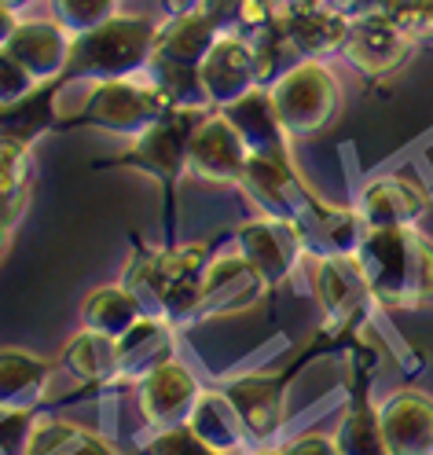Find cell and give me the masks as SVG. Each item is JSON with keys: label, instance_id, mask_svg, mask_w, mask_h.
<instances>
[{"label": "cell", "instance_id": "cell-1", "mask_svg": "<svg viewBox=\"0 0 433 455\" xmlns=\"http://www.w3.org/2000/svg\"><path fill=\"white\" fill-rule=\"evenodd\" d=\"M353 258L371 298L389 308L433 305V239L422 228H367Z\"/></svg>", "mask_w": 433, "mask_h": 455}, {"label": "cell", "instance_id": "cell-2", "mask_svg": "<svg viewBox=\"0 0 433 455\" xmlns=\"http://www.w3.org/2000/svg\"><path fill=\"white\" fill-rule=\"evenodd\" d=\"M213 253L206 246H177L143 253L132 261L125 287L140 301L143 316H155L165 323H195L198 312V283Z\"/></svg>", "mask_w": 433, "mask_h": 455}, {"label": "cell", "instance_id": "cell-3", "mask_svg": "<svg viewBox=\"0 0 433 455\" xmlns=\"http://www.w3.org/2000/svg\"><path fill=\"white\" fill-rule=\"evenodd\" d=\"M158 26L140 15H110L107 22L70 37L63 81H122L148 70Z\"/></svg>", "mask_w": 433, "mask_h": 455}, {"label": "cell", "instance_id": "cell-4", "mask_svg": "<svg viewBox=\"0 0 433 455\" xmlns=\"http://www.w3.org/2000/svg\"><path fill=\"white\" fill-rule=\"evenodd\" d=\"M269 92H272L283 129L291 136H309V132L327 129L341 107L338 77L320 60L294 63L276 84H269Z\"/></svg>", "mask_w": 433, "mask_h": 455}, {"label": "cell", "instance_id": "cell-5", "mask_svg": "<svg viewBox=\"0 0 433 455\" xmlns=\"http://www.w3.org/2000/svg\"><path fill=\"white\" fill-rule=\"evenodd\" d=\"M206 114H210L206 107H169L155 125L132 136V148L118 162L162 180L165 188L177 184L188 169V158H191V136Z\"/></svg>", "mask_w": 433, "mask_h": 455}, {"label": "cell", "instance_id": "cell-6", "mask_svg": "<svg viewBox=\"0 0 433 455\" xmlns=\"http://www.w3.org/2000/svg\"><path fill=\"white\" fill-rule=\"evenodd\" d=\"M165 110H169V100L151 81L140 84L132 77H122V81H96L89 100L81 103V110L63 122H89L107 132L140 136L148 125H155Z\"/></svg>", "mask_w": 433, "mask_h": 455}, {"label": "cell", "instance_id": "cell-7", "mask_svg": "<svg viewBox=\"0 0 433 455\" xmlns=\"http://www.w3.org/2000/svg\"><path fill=\"white\" fill-rule=\"evenodd\" d=\"M272 287L265 283V275L257 272L239 250H228L210 258L206 272H202L198 283V312L195 320L206 316H232V312H243L250 305H257Z\"/></svg>", "mask_w": 433, "mask_h": 455}, {"label": "cell", "instance_id": "cell-8", "mask_svg": "<svg viewBox=\"0 0 433 455\" xmlns=\"http://www.w3.org/2000/svg\"><path fill=\"white\" fill-rule=\"evenodd\" d=\"M412 48H415V41L404 34L393 19H386L382 12L357 15L349 22V37H345V44H341L345 60L367 77L393 74L412 55Z\"/></svg>", "mask_w": 433, "mask_h": 455}, {"label": "cell", "instance_id": "cell-9", "mask_svg": "<svg viewBox=\"0 0 433 455\" xmlns=\"http://www.w3.org/2000/svg\"><path fill=\"white\" fill-rule=\"evenodd\" d=\"M246 162H250V151L243 144V136L236 132V125L221 110L206 114L191 136V158H188L191 173L210 184H239L246 173Z\"/></svg>", "mask_w": 433, "mask_h": 455}, {"label": "cell", "instance_id": "cell-10", "mask_svg": "<svg viewBox=\"0 0 433 455\" xmlns=\"http://www.w3.org/2000/svg\"><path fill=\"white\" fill-rule=\"evenodd\" d=\"M198 77H202V92L206 103L213 107H228L243 100L246 92H253L257 84V63H253V44L243 34H221L217 44L206 52V60L198 63Z\"/></svg>", "mask_w": 433, "mask_h": 455}, {"label": "cell", "instance_id": "cell-11", "mask_svg": "<svg viewBox=\"0 0 433 455\" xmlns=\"http://www.w3.org/2000/svg\"><path fill=\"white\" fill-rule=\"evenodd\" d=\"M236 250L265 275L269 287H276V283H283L294 272L298 258L305 253V243H301L298 224L279 220V217H261L239 228Z\"/></svg>", "mask_w": 433, "mask_h": 455}, {"label": "cell", "instance_id": "cell-12", "mask_svg": "<svg viewBox=\"0 0 433 455\" xmlns=\"http://www.w3.org/2000/svg\"><path fill=\"white\" fill-rule=\"evenodd\" d=\"M239 188L253 198V206L265 217H279L291 224L301 217L305 203L312 198V191L294 173V165L286 158H269V155H250Z\"/></svg>", "mask_w": 433, "mask_h": 455}, {"label": "cell", "instance_id": "cell-13", "mask_svg": "<svg viewBox=\"0 0 433 455\" xmlns=\"http://www.w3.org/2000/svg\"><path fill=\"white\" fill-rule=\"evenodd\" d=\"M198 382L180 360H165L140 382V411L148 415L151 426H184L198 404Z\"/></svg>", "mask_w": 433, "mask_h": 455}, {"label": "cell", "instance_id": "cell-14", "mask_svg": "<svg viewBox=\"0 0 433 455\" xmlns=\"http://www.w3.org/2000/svg\"><path fill=\"white\" fill-rule=\"evenodd\" d=\"M379 422L393 455H433V396L397 389L379 408Z\"/></svg>", "mask_w": 433, "mask_h": 455}, {"label": "cell", "instance_id": "cell-15", "mask_svg": "<svg viewBox=\"0 0 433 455\" xmlns=\"http://www.w3.org/2000/svg\"><path fill=\"white\" fill-rule=\"evenodd\" d=\"M221 114L236 125V132L243 136L250 155H269V158L291 162V155H286V140H291V132L283 129L276 103H272V92L265 89V84H257V89L246 92L243 100L221 107Z\"/></svg>", "mask_w": 433, "mask_h": 455}, {"label": "cell", "instance_id": "cell-16", "mask_svg": "<svg viewBox=\"0 0 433 455\" xmlns=\"http://www.w3.org/2000/svg\"><path fill=\"white\" fill-rule=\"evenodd\" d=\"M357 213L364 228H419L429 213V198L404 177H379L364 188Z\"/></svg>", "mask_w": 433, "mask_h": 455}, {"label": "cell", "instance_id": "cell-17", "mask_svg": "<svg viewBox=\"0 0 433 455\" xmlns=\"http://www.w3.org/2000/svg\"><path fill=\"white\" fill-rule=\"evenodd\" d=\"M349 15H341L327 4L320 8H279L276 26L286 34L301 60H324L331 52H341L345 37H349Z\"/></svg>", "mask_w": 433, "mask_h": 455}, {"label": "cell", "instance_id": "cell-18", "mask_svg": "<svg viewBox=\"0 0 433 455\" xmlns=\"http://www.w3.org/2000/svg\"><path fill=\"white\" fill-rule=\"evenodd\" d=\"M312 287H316V298H320V305L327 312V320L338 327L349 323L367 301H374L367 279H364V268L353 253L349 258H316Z\"/></svg>", "mask_w": 433, "mask_h": 455}, {"label": "cell", "instance_id": "cell-19", "mask_svg": "<svg viewBox=\"0 0 433 455\" xmlns=\"http://www.w3.org/2000/svg\"><path fill=\"white\" fill-rule=\"evenodd\" d=\"M228 401L236 404L250 444H265L283 426V386L265 375H243L224 389Z\"/></svg>", "mask_w": 433, "mask_h": 455}, {"label": "cell", "instance_id": "cell-20", "mask_svg": "<svg viewBox=\"0 0 433 455\" xmlns=\"http://www.w3.org/2000/svg\"><path fill=\"white\" fill-rule=\"evenodd\" d=\"M4 48L37 81H55V77H63V67H67L70 34L60 22H19Z\"/></svg>", "mask_w": 433, "mask_h": 455}, {"label": "cell", "instance_id": "cell-21", "mask_svg": "<svg viewBox=\"0 0 433 455\" xmlns=\"http://www.w3.org/2000/svg\"><path fill=\"white\" fill-rule=\"evenodd\" d=\"M172 360V323L143 316L132 331L118 338V382H143L158 363Z\"/></svg>", "mask_w": 433, "mask_h": 455}, {"label": "cell", "instance_id": "cell-22", "mask_svg": "<svg viewBox=\"0 0 433 455\" xmlns=\"http://www.w3.org/2000/svg\"><path fill=\"white\" fill-rule=\"evenodd\" d=\"M221 26L206 15V12H191V15H177L165 19L155 34V55L169 63H184V67H198L206 60V52L217 44Z\"/></svg>", "mask_w": 433, "mask_h": 455}, {"label": "cell", "instance_id": "cell-23", "mask_svg": "<svg viewBox=\"0 0 433 455\" xmlns=\"http://www.w3.org/2000/svg\"><path fill=\"white\" fill-rule=\"evenodd\" d=\"M52 367L26 349H0V411H34Z\"/></svg>", "mask_w": 433, "mask_h": 455}, {"label": "cell", "instance_id": "cell-24", "mask_svg": "<svg viewBox=\"0 0 433 455\" xmlns=\"http://www.w3.org/2000/svg\"><path fill=\"white\" fill-rule=\"evenodd\" d=\"M63 84H67L63 77L44 81V84H37V89L26 96V100L0 107V136L22 140V144H34V140H37L44 129L63 125V118L55 114V96H60Z\"/></svg>", "mask_w": 433, "mask_h": 455}, {"label": "cell", "instance_id": "cell-25", "mask_svg": "<svg viewBox=\"0 0 433 455\" xmlns=\"http://www.w3.org/2000/svg\"><path fill=\"white\" fill-rule=\"evenodd\" d=\"M188 426H191V430H195L202 441H206V444H213V448H221V451H228V455L239 451L243 444H250L246 426H243L236 404L228 401L224 389H221V393H202L198 404H195V411H191V419H188Z\"/></svg>", "mask_w": 433, "mask_h": 455}, {"label": "cell", "instance_id": "cell-26", "mask_svg": "<svg viewBox=\"0 0 433 455\" xmlns=\"http://www.w3.org/2000/svg\"><path fill=\"white\" fill-rule=\"evenodd\" d=\"M81 320H84V327H89V331L122 338L125 331H132L143 320V308L132 298V291L122 283V287H100V291H92L89 298H84Z\"/></svg>", "mask_w": 433, "mask_h": 455}, {"label": "cell", "instance_id": "cell-27", "mask_svg": "<svg viewBox=\"0 0 433 455\" xmlns=\"http://www.w3.org/2000/svg\"><path fill=\"white\" fill-rule=\"evenodd\" d=\"M30 195V144L0 136V224L15 228Z\"/></svg>", "mask_w": 433, "mask_h": 455}, {"label": "cell", "instance_id": "cell-28", "mask_svg": "<svg viewBox=\"0 0 433 455\" xmlns=\"http://www.w3.org/2000/svg\"><path fill=\"white\" fill-rule=\"evenodd\" d=\"M22 455H114V448L84 426L74 422H37Z\"/></svg>", "mask_w": 433, "mask_h": 455}, {"label": "cell", "instance_id": "cell-29", "mask_svg": "<svg viewBox=\"0 0 433 455\" xmlns=\"http://www.w3.org/2000/svg\"><path fill=\"white\" fill-rule=\"evenodd\" d=\"M334 444L341 455H393L386 437H382L379 411H374L364 396H357L349 404V411H345L338 434H334Z\"/></svg>", "mask_w": 433, "mask_h": 455}, {"label": "cell", "instance_id": "cell-30", "mask_svg": "<svg viewBox=\"0 0 433 455\" xmlns=\"http://www.w3.org/2000/svg\"><path fill=\"white\" fill-rule=\"evenodd\" d=\"M67 367L84 382H110L118 371V338L100 331L77 334L67 349Z\"/></svg>", "mask_w": 433, "mask_h": 455}, {"label": "cell", "instance_id": "cell-31", "mask_svg": "<svg viewBox=\"0 0 433 455\" xmlns=\"http://www.w3.org/2000/svg\"><path fill=\"white\" fill-rule=\"evenodd\" d=\"M52 15L70 37H77L114 15V0H52Z\"/></svg>", "mask_w": 433, "mask_h": 455}, {"label": "cell", "instance_id": "cell-32", "mask_svg": "<svg viewBox=\"0 0 433 455\" xmlns=\"http://www.w3.org/2000/svg\"><path fill=\"white\" fill-rule=\"evenodd\" d=\"M374 12L393 19L412 41L433 37V0H379Z\"/></svg>", "mask_w": 433, "mask_h": 455}, {"label": "cell", "instance_id": "cell-33", "mask_svg": "<svg viewBox=\"0 0 433 455\" xmlns=\"http://www.w3.org/2000/svg\"><path fill=\"white\" fill-rule=\"evenodd\" d=\"M148 455H228L213 444L202 441L191 426H169V430H162L151 444H148Z\"/></svg>", "mask_w": 433, "mask_h": 455}, {"label": "cell", "instance_id": "cell-34", "mask_svg": "<svg viewBox=\"0 0 433 455\" xmlns=\"http://www.w3.org/2000/svg\"><path fill=\"white\" fill-rule=\"evenodd\" d=\"M37 84H44V81H37L8 48H0V107L26 100V96L37 89Z\"/></svg>", "mask_w": 433, "mask_h": 455}, {"label": "cell", "instance_id": "cell-35", "mask_svg": "<svg viewBox=\"0 0 433 455\" xmlns=\"http://www.w3.org/2000/svg\"><path fill=\"white\" fill-rule=\"evenodd\" d=\"M34 426V411H0V455H22Z\"/></svg>", "mask_w": 433, "mask_h": 455}, {"label": "cell", "instance_id": "cell-36", "mask_svg": "<svg viewBox=\"0 0 433 455\" xmlns=\"http://www.w3.org/2000/svg\"><path fill=\"white\" fill-rule=\"evenodd\" d=\"M279 15V4L276 0H239V12H236V30L232 34H243V37H253L257 30L272 26Z\"/></svg>", "mask_w": 433, "mask_h": 455}, {"label": "cell", "instance_id": "cell-37", "mask_svg": "<svg viewBox=\"0 0 433 455\" xmlns=\"http://www.w3.org/2000/svg\"><path fill=\"white\" fill-rule=\"evenodd\" d=\"M283 455H341L334 437H324V434H301L294 437L286 448H279Z\"/></svg>", "mask_w": 433, "mask_h": 455}, {"label": "cell", "instance_id": "cell-38", "mask_svg": "<svg viewBox=\"0 0 433 455\" xmlns=\"http://www.w3.org/2000/svg\"><path fill=\"white\" fill-rule=\"evenodd\" d=\"M327 8H334V12H341V15L357 19V15H367V12L379 8V0H327Z\"/></svg>", "mask_w": 433, "mask_h": 455}, {"label": "cell", "instance_id": "cell-39", "mask_svg": "<svg viewBox=\"0 0 433 455\" xmlns=\"http://www.w3.org/2000/svg\"><path fill=\"white\" fill-rule=\"evenodd\" d=\"M162 8L169 19L177 15H191V12H202V0H162Z\"/></svg>", "mask_w": 433, "mask_h": 455}, {"label": "cell", "instance_id": "cell-40", "mask_svg": "<svg viewBox=\"0 0 433 455\" xmlns=\"http://www.w3.org/2000/svg\"><path fill=\"white\" fill-rule=\"evenodd\" d=\"M15 26H19L15 12H12V8H4V4H0V48L8 44V37L15 34Z\"/></svg>", "mask_w": 433, "mask_h": 455}, {"label": "cell", "instance_id": "cell-41", "mask_svg": "<svg viewBox=\"0 0 433 455\" xmlns=\"http://www.w3.org/2000/svg\"><path fill=\"white\" fill-rule=\"evenodd\" d=\"M320 4H327V0H286V8H320Z\"/></svg>", "mask_w": 433, "mask_h": 455}, {"label": "cell", "instance_id": "cell-42", "mask_svg": "<svg viewBox=\"0 0 433 455\" xmlns=\"http://www.w3.org/2000/svg\"><path fill=\"white\" fill-rule=\"evenodd\" d=\"M8 239H12V228H8V224H0V253L8 250Z\"/></svg>", "mask_w": 433, "mask_h": 455}, {"label": "cell", "instance_id": "cell-43", "mask_svg": "<svg viewBox=\"0 0 433 455\" xmlns=\"http://www.w3.org/2000/svg\"><path fill=\"white\" fill-rule=\"evenodd\" d=\"M0 4H4V8H12V12H19V8H26V4H30V0H0Z\"/></svg>", "mask_w": 433, "mask_h": 455}, {"label": "cell", "instance_id": "cell-44", "mask_svg": "<svg viewBox=\"0 0 433 455\" xmlns=\"http://www.w3.org/2000/svg\"><path fill=\"white\" fill-rule=\"evenodd\" d=\"M261 455H283V451H261Z\"/></svg>", "mask_w": 433, "mask_h": 455}]
</instances>
